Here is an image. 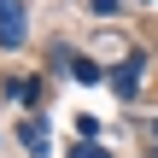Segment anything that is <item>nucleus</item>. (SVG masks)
<instances>
[{
    "label": "nucleus",
    "mask_w": 158,
    "mask_h": 158,
    "mask_svg": "<svg viewBox=\"0 0 158 158\" xmlns=\"http://www.w3.org/2000/svg\"><path fill=\"white\" fill-rule=\"evenodd\" d=\"M152 141H158V123H152ZM152 152H158V147H152Z\"/></svg>",
    "instance_id": "nucleus-6"
},
{
    "label": "nucleus",
    "mask_w": 158,
    "mask_h": 158,
    "mask_svg": "<svg viewBox=\"0 0 158 158\" xmlns=\"http://www.w3.org/2000/svg\"><path fill=\"white\" fill-rule=\"evenodd\" d=\"M23 35H29L23 0H0V47H23Z\"/></svg>",
    "instance_id": "nucleus-1"
},
{
    "label": "nucleus",
    "mask_w": 158,
    "mask_h": 158,
    "mask_svg": "<svg viewBox=\"0 0 158 158\" xmlns=\"http://www.w3.org/2000/svg\"><path fill=\"white\" fill-rule=\"evenodd\" d=\"M64 152H70V158H111V152H106V147H94V141H70Z\"/></svg>",
    "instance_id": "nucleus-4"
},
{
    "label": "nucleus",
    "mask_w": 158,
    "mask_h": 158,
    "mask_svg": "<svg viewBox=\"0 0 158 158\" xmlns=\"http://www.w3.org/2000/svg\"><path fill=\"white\" fill-rule=\"evenodd\" d=\"M141 70H147V53H129L123 70H117V94H135L141 88Z\"/></svg>",
    "instance_id": "nucleus-2"
},
{
    "label": "nucleus",
    "mask_w": 158,
    "mask_h": 158,
    "mask_svg": "<svg viewBox=\"0 0 158 158\" xmlns=\"http://www.w3.org/2000/svg\"><path fill=\"white\" fill-rule=\"evenodd\" d=\"M12 100H23V106H35V100H41V82H35V76H29V82H12Z\"/></svg>",
    "instance_id": "nucleus-3"
},
{
    "label": "nucleus",
    "mask_w": 158,
    "mask_h": 158,
    "mask_svg": "<svg viewBox=\"0 0 158 158\" xmlns=\"http://www.w3.org/2000/svg\"><path fill=\"white\" fill-rule=\"evenodd\" d=\"M94 12H100V18H111V12H117V0H94Z\"/></svg>",
    "instance_id": "nucleus-5"
}]
</instances>
